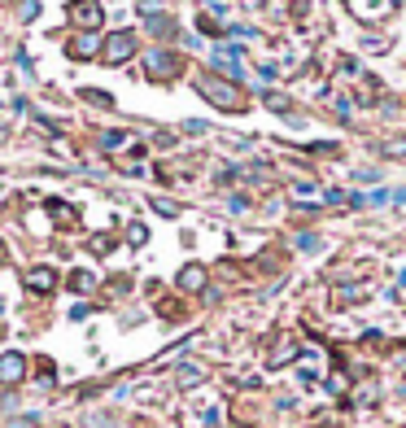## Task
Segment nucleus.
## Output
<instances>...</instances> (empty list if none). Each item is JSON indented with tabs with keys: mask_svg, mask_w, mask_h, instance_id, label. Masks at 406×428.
Segmentation results:
<instances>
[{
	"mask_svg": "<svg viewBox=\"0 0 406 428\" xmlns=\"http://www.w3.org/2000/svg\"><path fill=\"white\" fill-rule=\"evenodd\" d=\"M105 62L110 66H123L131 53H136V31H114V35H105Z\"/></svg>",
	"mask_w": 406,
	"mask_h": 428,
	"instance_id": "obj_1",
	"label": "nucleus"
},
{
	"mask_svg": "<svg viewBox=\"0 0 406 428\" xmlns=\"http://www.w3.org/2000/svg\"><path fill=\"white\" fill-rule=\"evenodd\" d=\"M66 14H70V22H75L79 31H92L105 18V9H101V0H70Z\"/></svg>",
	"mask_w": 406,
	"mask_h": 428,
	"instance_id": "obj_2",
	"label": "nucleus"
},
{
	"mask_svg": "<svg viewBox=\"0 0 406 428\" xmlns=\"http://www.w3.org/2000/svg\"><path fill=\"white\" fill-rule=\"evenodd\" d=\"M27 380V354H18V350H5L0 354V385L5 389H14Z\"/></svg>",
	"mask_w": 406,
	"mask_h": 428,
	"instance_id": "obj_3",
	"label": "nucleus"
},
{
	"mask_svg": "<svg viewBox=\"0 0 406 428\" xmlns=\"http://www.w3.org/2000/svg\"><path fill=\"white\" fill-rule=\"evenodd\" d=\"M145 66H149L153 79H175V75H179V57H175L171 49H153V53H145Z\"/></svg>",
	"mask_w": 406,
	"mask_h": 428,
	"instance_id": "obj_4",
	"label": "nucleus"
},
{
	"mask_svg": "<svg viewBox=\"0 0 406 428\" xmlns=\"http://www.w3.org/2000/svg\"><path fill=\"white\" fill-rule=\"evenodd\" d=\"M201 97L214 101V105H223V110H241V97H236L223 79H201Z\"/></svg>",
	"mask_w": 406,
	"mask_h": 428,
	"instance_id": "obj_5",
	"label": "nucleus"
},
{
	"mask_svg": "<svg viewBox=\"0 0 406 428\" xmlns=\"http://www.w3.org/2000/svg\"><path fill=\"white\" fill-rule=\"evenodd\" d=\"M53 284H57L53 267H31V271H27V289H31V293H53Z\"/></svg>",
	"mask_w": 406,
	"mask_h": 428,
	"instance_id": "obj_6",
	"label": "nucleus"
},
{
	"mask_svg": "<svg viewBox=\"0 0 406 428\" xmlns=\"http://www.w3.org/2000/svg\"><path fill=\"white\" fill-rule=\"evenodd\" d=\"M179 289H184V293H201V289H206V267H184V271H179Z\"/></svg>",
	"mask_w": 406,
	"mask_h": 428,
	"instance_id": "obj_7",
	"label": "nucleus"
},
{
	"mask_svg": "<svg viewBox=\"0 0 406 428\" xmlns=\"http://www.w3.org/2000/svg\"><path fill=\"white\" fill-rule=\"evenodd\" d=\"M101 53V40L92 31H83V35H75V57H97Z\"/></svg>",
	"mask_w": 406,
	"mask_h": 428,
	"instance_id": "obj_8",
	"label": "nucleus"
},
{
	"mask_svg": "<svg viewBox=\"0 0 406 428\" xmlns=\"http://www.w3.org/2000/svg\"><path fill=\"white\" fill-rule=\"evenodd\" d=\"M92 284H97V280H92L88 271H75V276H70V289H75V293H92Z\"/></svg>",
	"mask_w": 406,
	"mask_h": 428,
	"instance_id": "obj_9",
	"label": "nucleus"
},
{
	"mask_svg": "<svg viewBox=\"0 0 406 428\" xmlns=\"http://www.w3.org/2000/svg\"><path fill=\"white\" fill-rule=\"evenodd\" d=\"M149 31H153V35H171V31H175V22L158 14V18H149Z\"/></svg>",
	"mask_w": 406,
	"mask_h": 428,
	"instance_id": "obj_10",
	"label": "nucleus"
},
{
	"mask_svg": "<svg viewBox=\"0 0 406 428\" xmlns=\"http://www.w3.org/2000/svg\"><path fill=\"white\" fill-rule=\"evenodd\" d=\"M201 380V367H184V372H179V385H197Z\"/></svg>",
	"mask_w": 406,
	"mask_h": 428,
	"instance_id": "obj_11",
	"label": "nucleus"
},
{
	"mask_svg": "<svg viewBox=\"0 0 406 428\" xmlns=\"http://www.w3.org/2000/svg\"><path fill=\"white\" fill-rule=\"evenodd\" d=\"M9 428H40V424H35V415H18V420H9Z\"/></svg>",
	"mask_w": 406,
	"mask_h": 428,
	"instance_id": "obj_12",
	"label": "nucleus"
},
{
	"mask_svg": "<svg viewBox=\"0 0 406 428\" xmlns=\"http://www.w3.org/2000/svg\"><path fill=\"white\" fill-rule=\"evenodd\" d=\"M0 258H5V245H0Z\"/></svg>",
	"mask_w": 406,
	"mask_h": 428,
	"instance_id": "obj_13",
	"label": "nucleus"
}]
</instances>
